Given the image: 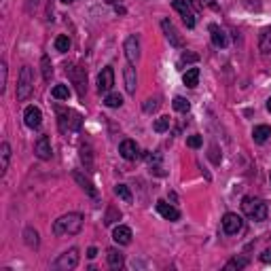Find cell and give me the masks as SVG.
Here are the masks:
<instances>
[{
    "mask_svg": "<svg viewBox=\"0 0 271 271\" xmlns=\"http://www.w3.org/2000/svg\"><path fill=\"white\" fill-rule=\"evenodd\" d=\"M81 229H83V214H78V212H68L53 222V235L55 237L76 235Z\"/></svg>",
    "mask_w": 271,
    "mask_h": 271,
    "instance_id": "6da1fadb",
    "label": "cell"
},
{
    "mask_svg": "<svg viewBox=\"0 0 271 271\" xmlns=\"http://www.w3.org/2000/svg\"><path fill=\"white\" fill-rule=\"evenodd\" d=\"M242 212L248 216L250 220L254 222H263V220H267V214H269V208H267V203L263 202L261 197H244L242 199Z\"/></svg>",
    "mask_w": 271,
    "mask_h": 271,
    "instance_id": "7a4b0ae2",
    "label": "cell"
},
{
    "mask_svg": "<svg viewBox=\"0 0 271 271\" xmlns=\"http://www.w3.org/2000/svg\"><path fill=\"white\" fill-rule=\"evenodd\" d=\"M58 125L60 132H78L83 125V117L76 113V110H66V108H58Z\"/></svg>",
    "mask_w": 271,
    "mask_h": 271,
    "instance_id": "3957f363",
    "label": "cell"
},
{
    "mask_svg": "<svg viewBox=\"0 0 271 271\" xmlns=\"http://www.w3.org/2000/svg\"><path fill=\"white\" fill-rule=\"evenodd\" d=\"M32 91H34V74H32V68L30 66H23L21 72H19V78H17V102H26Z\"/></svg>",
    "mask_w": 271,
    "mask_h": 271,
    "instance_id": "277c9868",
    "label": "cell"
},
{
    "mask_svg": "<svg viewBox=\"0 0 271 271\" xmlns=\"http://www.w3.org/2000/svg\"><path fill=\"white\" fill-rule=\"evenodd\" d=\"M66 74L70 76V81L74 83L76 91H78V98H85L87 93V70L81 68V66H72V64H68L66 66Z\"/></svg>",
    "mask_w": 271,
    "mask_h": 271,
    "instance_id": "5b68a950",
    "label": "cell"
},
{
    "mask_svg": "<svg viewBox=\"0 0 271 271\" xmlns=\"http://www.w3.org/2000/svg\"><path fill=\"white\" fill-rule=\"evenodd\" d=\"M78 259H81V254H78L76 248H70L66 252H62L58 261L53 263V269H58V271H70V269H74L78 265Z\"/></svg>",
    "mask_w": 271,
    "mask_h": 271,
    "instance_id": "8992f818",
    "label": "cell"
},
{
    "mask_svg": "<svg viewBox=\"0 0 271 271\" xmlns=\"http://www.w3.org/2000/svg\"><path fill=\"white\" fill-rule=\"evenodd\" d=\"M222 229H225L227 235H237L244 229L242 216H237V214H233V212H227L225 216H222Z\"/></svg>",
    "mask_w": 271,
    "mask_h": 271,
    "instance_id": "52a82bcc",
    "label": "cell"
},
{
    "mask_svg": "<svg viewBox=\"0 0 271 271\" xmlns=\"http://www.w3.org/2000/svg\"><path fill=\"white\" fill-rule=\"evenodd\" d=\"M161 28H163V34H165L167 41H170L172 47H176V49H182V47H185V41H182L180 32L176 30V26H174L170 19H163L161 21Z\"/></svg>",
    "mask_w": 271,
    "mask_h": 271,
    "instance_id": "ba28073f",
    "label": "cell"
},
{
    "mask_svg": "<svg viewBox=\"0 0 271 271\" xmlns=\"http://www.w3.org/2000/svg\"><path fill=\"white\" fill-rule=\"evenodd\" d=\"M172 6L180 13L182 21H185L187 28H195V13L191 11V4L187 2V0H172Z\"/></svg>",
    "mask_w": 271,
    "mask_h": 271,
    "instance_id": "9c48e42d",
    "label": "cell"
},
{
    "mask_svg": "<svg viewBox=\"0 0 271 271\" xmlns=\"http://www.w3.org/2000/svg\"><path fill=\"white\" fill-rule=\"evenodd\" d=\"M23 123H26L30 130H38L43 123V113H41V108L38 106H28L26 110H23Z\"/></svg>",
    "mask_w": 271,
    "mask_h": 271,
    "instance_id": "30bf717a",
    "label": "cell"
},
{
    "mask_svg": "<svg viewBox=\"0 0 271 271\" xmlns=\"http://www.w3.org/2000/svg\"><path fill=\"white\" fill-rule=\"evenodd\" d=\"M113 85H115V70H113V66H106L98 76V91L100 93H110Z\"/></svg>",
    "mask_w": 271,
    "mask_h": 271,
    "instance_id": "8fae6325",
    "label": "cell"
},
{
    "mask_svg": "<svg viewBox=\"0 0 271 271\" xmlns=\"http://www.w3.org/2000/svg\"><path fill=\"white\" fill-rule=\"evenodd\" d=\"M123 49H125V58L130 64H136L140 58V41H138V36H127L125 38V45H123Z\"/></svg>",
    "mask_w": 271,
    "mask_h": 271,
    "instance_id": "7c38bea8",
    "label": "cell"
},
{
    "mask_svg": "<svg viewBox=\"0 0 271 271\" xmlns=\"http://www.w3.org/2000/svg\"><path fill=\"white\" fill-rule=\"evenodd\" d=\"M34 153L38 159H43V161H47V159H51L53 150H51V140L49 136H38L36 144H34Z\"/></svg>",
    "mask_w": 271,
    "mask_h": 271,
    "instance_id": "4fadbf2b",
    "label": "cell"
},
{
    "mask_svg": "<svg viewBox=\"0 0 271 271\" xmlns=\"http://www.w3.org/2000/svg\"><path fill=\"white\" fill-rule=\"evenodd\" d=\"M119 153H121V157L127 159V161H136V159L140 157V146L136 144L134 140H123L121 144H119Z\"/></svg>",
    "mask_w": 271,
    "mask_h": 271,
    "instance_id": "5bb4252c",
    "label": "cell"
},
{
    "mask_svg": "<svg viewBox=\"0 0 271 271\" xmlns=\"http://www.w3.org/2000/svg\"><path fill=\"white\" fill-rule=\"evenodd\" d=\"M157 212L161 214V216H163L165 220H170V222L180 220V210H178V208H174L172 203L163 202V199H159V202H157Z\"/></svg>",
    "mask_w": 271,
    "mask_h": 271,
    "instance_id": "9a60e30c",
    "label": "cell"
},
{
    "mask_svg": "<svg viewBox=\"0 0 271 271\" xmlns=\"http://www.w3.org/2000/svg\"><path fill=\"white\" fill-rule=\"evenodd\" d=\"M123 76H125V89L130 95L136 93V87H138V76H136V68L134 64L127 62V66L123 68Z\"/></svg>",
    "mask_w": 271,
    "mask_h": 271,
    "instance_id": "2e32d148",
    "label": "cell"
},
{
    "mask_svg": "<svg viewBox=\"0 0 271 271\" xmlns=\"http://www.w3.org/2000/svg\"><path fill=\"white\" fill-rule=\"evenodd\" d=\"M132 229L127 227V225H119V227H115V231H113V240L119 244V246H127V244H132Z\"/></svg>",
    "mask_w": 271,
    "mask_h": 271,
    "instance_id": "e0dca14e",
    "label": "cell"
},
{
    "mask_svg": "<svg viewBox=\"0 0 271 271\" xmlns=\"http://www.w3.org/2000/svg\"><path fill=\"white\" fill-rule=\"evenodd\" d=\"M210 36H212L214 47H218V49H225L227 43H229L225 30H222L220 26H216V23H210Z\"/></svg>",
    "mask_w": 271,
    "mask_h": 271,
    "instance_id": "ac0fdd59",
    "label": "cell"
},
{
    "mask_svg": "<svg viewBox=\"0 0 271 271\" xmlns=\"http://www.w3.org/2000/svg\"><path fill=\"white\" fill-rule=\"evenodd\" d=\"M106 261H108V267L110 269H123V265H125L123 252H119L117 248H108L106 250Z\"/></svg>",
    "mask_w": 271,
    "mask_h": 271,
    "instance_id": "d6986e66",
    "label": "cell"
},
{
    "mask_svg": "<svg viewBox=\"0 0 271 271\" xmlns=\"http://www.w3.org/2000/svg\"><path fill=\"white\" fill-rule=\"evenodd\" d=\"M72 178L78 182V187H81V189L85 191L87 195H91V197H98V191H95V187L91 185V180L87 178V176H83L81 172H74V174H72Z\"/></svg>",
    "mask_w": 271,
    "mask_h": 271,
    "instance_id": "ffe728a7",
    "label": "cell"
},
{
    "mask_svg": "<svg viewBox=\"0 0 271 271\" xmlns=\"http://www.w3.org/2000/svg\"><path fill=\"white\" fill-rule=\"evenodd\" d=\"M9 161H11V146L9 142H2L0 144V172H2V176L9 170Z\"/></svg>",
    "mask_w": 271,
    "mask_h": 271,
    "instance_id": "44dd1931",
    "label": "cell"
},
{
    "mask_svg": "<svg viewBox=\"0 0 271 271\" xmlns=\"http://www.w3.org/2000/svg\"><path fill=\"white\" fill-rule=\"evenodd\" d=\"M271 136V127L269 125H254L252 130V138L257 144H263V142H267V138Z\"/></svg>",
    "mask_w": 271,
    "mask_h": 271,
    "instance_id": "7402d4cb",
    "label": "cell"
},
{
    "mask_svg": "<svg viewBox=\"0 0 271 271\" xmlns=\"http://www.w3.org/2000/svg\"><path fill=\"white\" fill-rule=\"evenodd\" d=\"M182 83H185L189 89H195L199 85V68H189L185 74H182Z\"/></svg>",
    "mask_w": 271,
    "mask_h": 271,
    "instance_id": "603a6c76",
    "label": "cell"
},
{
    "mask_svg": "<svg viewBox=\"0 0 271 271\" xmlns=\"http://www.w3.org/2000/svg\"><path fill=\"white\" fill-rule=\"evenodd\" d=\"M259 49H261V53H271V26L261 32Z\"/></svg>",
    "mask_w": 271,
    "mask_h": 271,
    "instance_id": "cb8c5ba5",
    "label": "cell"
},
{
    "mask_svg": "<svg viewBox=\"0 0 271 271\" xmlns=\"http://www.w3.org/2000/svg\"><path fill=\"white\" fill-rule=\"evenodd\" d=\"M148 163H150V172H155L157 176H165L163 165H161V153H153V155H148Z\"/></svg>",
    "mask_w": 271,
    "mask_h": 271,
    "instance_id": "d4e9b609",
    "label": "cell"
},
{
    "mask_svg": "<svg viewBox=\"0 0 271 271\" xmlns=\"http://www.w3.org/2000/svg\"><path fill=\"white\" fill-rule=\"evenodd\" d=\"M23 240H26L28 248H38V231L28 227L26 231H23Z\"/></svg>",
    "mask_w": 271,
    "mask_h": 271,
    "instance_id": "484cf974",
    "label": "cell"
},
{
    "mask_svg": "<svg viewBox=\"0 0 271 271\" xmlns=\"http://www.w3.org/2000/svg\"><path fill=\"white\" fill-rule=\"evenodd\" d=\"M104 104H106L108 108H121V106H123V95H121V93H106Z\"/></svg>",
    "mask_w": 271,
    "mask_h": 271,
    "instance_id": "4316f807",
    "label": "cell"
},
{
    "mask_svg": "<svg viewBox=\"0 0 271 271\" xmlns=\"http://www.w3.org/2000/svg\"><path fill=\"white\" fill-rule=\"evenodd\" d=\"M81 161L85 163V170H93V155H91L89 144L81 146Z\"/></svg>",
    "mask_w": 271,
    "mask_h": 271,
    "instance_id": "83f0119b",
    "label": "cell"
},
{
    "mask_svg": "<svg viewBox=\"0 0 271 271\" xmlns=\"http://www.w3.org/2000/svg\"><path fill=\"white\" fill-rule=\"evenodd\" d=\"M41 66H43V78L49 83L51 76H53V64L49 60V55H43V58H41Z\"/></svg>",
    "mask_w": 271,
    "mask_h": 271,
    "instance_id": "f1b7e54d",
    "label": "cell"
},
{
    "mask_svg": "<svg viewBox=\"0 0 271 271\" xmlns=\"http://www.w3.org/2000/svg\"><path fill=\"white\" fill-rule=\"evenodd\" d=\"M70 38L66 36V34H60L58 38H55V51H60V53H66V51H70Z\"/></svg>",
    "mask_w": 271,
    "mask_h": 271,
    "instance_id": "f546056e",
    "label": "cell"
},
{
    "mask_svg": "<svg viewBox=\"0 0 271 271\" xmlns=\"http://www.w3.org/2000/svg\"><path fill=\"white\" fill-rule=\"evenodd\" d=\"M115 195L121 197L125 203H132V199H134L132 197V191H130V187H127V185H117L115 187Z\"/></svg>",
    "mask_w": 271,
    "mask_h": 271,
    "instance_id": "4dcf8cb0",
    "label": "cell"
},
{
    "mask_svg": "<svg viewBox=\"0 0 271 271\" xmlns=\"http://www.w3.org/2000/svg\"><path fill=\"white\" fill-rule=\"evenodd\" d=\"M51 95H53L55 100H68V98H70L68 85H55L53 89H51Z\"/></svg>",
    "mask_w": 271,
    "mask_h": 271,
    "instance_id": "1f68e13d",
    "label": "cell"
},
{
    "mask_svg": "<svg viewBox=\"0 0 271 271\" xmlns=\"http://www.w3.org/2000/svg\"><path fill=\"white\" fill-rule=\"evenodd\" d=\"M170 123H172V119H170V117H159L157 121L153 123V130H155L157 134H163V132L170 130Z\"/></svg>",
    "mask_w": 271,
    "mask_h": 271,
    "instance_id": "d6a6232c",
    "label": "cell"
},
{
    "mask_svg": "<svg viewBox=\"0 0 271 271\" xmlns=\"http://www.w3.org/2000/svg\"><path fill=\"white\" fill-rule=\"evenodd\" d=\"M172 106H174V110H178V113H189V108H191L189 100H187V98H182V95H176V98H174Z\"/></svg>",
    "mask_w": 271,
    "mask_h": 271,
    "instance_id": "836d02e7",
    "label": "cell"
},
{
    "mask_svg": "<svg viewBox=\"0 0 271 271\" xmlns=\"http://www.w3.org/2000/svg\"><path fill=\"white\" fill-rule=\"evenodd\" d=\"M246 265H248V259H246V257H235V259H231L227 263L225 269L227 271H233V269H244Z\"/></svg>",
    "mask_w": 271,
    "mask_h": 271,
    "instance_id": "e575fe53",
    "label": "cell"
},
{
    "mask_svg": "<svg viewBox=\"0 0 271 271\" xmlns=\"http://www.w3.org/2000/svg\"><path fill=\"white\" fill-rule=\"evenodd\" d=\"M6 78H9V68H6V64L2 62L0 64V93H4V89H6Z\"/></svg>",
    "mask_w": 271,
    "mask_h": 271,
    "instance_id": "d590c367",
    "label": "cell"
},
{
    "mask_svg": "<svg viewBox=\"0 0 271 271\" xmlns=\"http://www.w3.org/2000/svg\"><path fill=\"white\" fill-rule=\"evenodd\" d=\"M119 218H121V212H119L117 208H108V212H106V218H104V222H106V225H113V222H117Z\"/></svg>",
    "mask_w": 271,
    "mask_h": 271,
    "instance_id": "8d00e7d4",
    "label": "cell"
},
{
    "mask_svg": "<svg viewBox=\"0 0 271 271\" xmlns=\"http://www.w3.org/2000/svg\"><path fill=\"white\" fill-rule=\"evenodd\" d=\"M203 144V138H202V136H189V138H187V146L189 148H199V146H202Z\"/></svg>",
    "mask_w": 271,
    "mask_h": 271,
    "instance_id": "74e56055",
    "label": "cell"
},
{
    "mask_svg": "<svg viewBox=\"0 0 271 271\" xmlns=\"http://www.w3.org/2000/svg\"><path fill=\"white\" fill-rule=\"evenodd\" d=\"M157 108H159V100L157 98H148L144 102V113H155Z\"/></svg>",
    "mask_w": 271,
    "mask_h": 271,
    "instance_id": "f35d334b",
    "label": "cell"
},
{
    "mask_svg": "<svg viewBox=\"0 0 271 271\" xmlns=\"http://www.w3.org/2000/svg\"><path fill=\"white\" fill-rule=\"evenodd\" d=\"M197 60H199V55H197V53H182V58H180L178 64H180V66H185L187 62H197Z\"/></svg>",
    "mask_w": 271,
    "mask_h": 271,
    "instance_id": "ab89813d",
    "label": "cell"
},
{
    "mask_svg": "<svg viewBox=\"0 0 271 271\" xmlns=\"http://www.w3.org/2000/svg\"><path fill=\"white\" fill-rule=\"evenodd\" d=\"M261 263H265V265H271V246L263 250V254H261Z\"/></svg>",
    "mask_w": 271,
    "mask_h": 271,
    "instance_id": "60d3db41",
    "label": "cell"
},
{
    "mask_svg": "<svg viewBox=\"0 0 271 271\" xmlns=\"http://www.w3.org/2000/svg\"><path fill=\"white\" fill-rule=\"evenodd\" d=\"M216 153H218V150H216V146H212V150H210V159H212V161L218 165V163H220V157H218Z\"/></svg>",
    "mask_w": 271,
    "mask_h": 271,
    "instance_id": "b9f144b4",
    "label": "cell"
},
{
    "mask_svg": "<svg viewBox=\"0 0 271 271\" xmlns=\"http://www.w3.org/2000/svg\"><path fill=\"white\" fill-rule=\"evenodd\" d=\"M87 257H89V259H95V257H98V250H95V248H89V250H87Z\"/></svg>",
    "mask_w": 271,
    "mask_h": 271,
    "instance_id": "7bdbcfd3",
    "label": "cell"
},
{
    "mask_svg": "<svg viewBox=\"0 0 271 271\" xmlns=\"http://www.w3.org/2000/svg\"><path fill=\"white\" fill-rule=\"evenodd\" d=\"M189 4H193V6H195V9H197V11H202V9H203V6H202V4H199V0H189Z\"/></svg>",
    "mask_w": 271,
    "mask_h": 271,
    "instance_id": "ee69618b",
    "label": "cell"
},
{
    "mask_svg": "<svg viewBox=\"0 0 271 271\" xmlns=\"http://www.w3.org/2000/svg\"><path fill=\"white\" fill-rule=\"evenodd\" d=\"M32 4L36 6V4H38V0H28V11H32Z\"/></svg>",
    "mask_w": 271,
    "mask_h": 271,
    "instance_id": "f6af8a7d",
    "label": "cell"
},
{
    "mask_svg": "<svg viewBox=\"0 0 271 271\" xmlns=\"http://www.w3.org/2000/svg\"><path fill=\"white\" fill-rule=\"evenodd\" d=\"M115 11H117V13H121V15H123V13H125V9H123V6H119V4H117V6H115Z\"/></svg>",
    "mask_w": 271,
    "mask_h": 271,
    "instance_id": "bcb514c9",
    "label": "cell"
},
{
    "mask_svg": "<svg viewBox=\"0 0 271 271\" xmlns=\"http://www.w3.org/2000/svg\"><path fill=\"white\" fill-rule=\"evenodd\" d=\"M205 2H208V4L212 6V9H216V2H214V0H205Z\"/></svg>",
    "mask_w": 271,
    "mask_h": 271,
    "instance_id": "7dc6e473",
    "label": "cell"
},
{
    "mask_svg": "<svg viewBox=\"0 0 271 271\" xmlns=\"http://www.w3.org/2000/svg\"><path fill=\"white\" fill-rule=\"evenodd\" d=\"M267 110L271 113V95H269V100H267Z\"/></svg>",
    "mask_w": 271,
    "mask_h": 271,
    "instance_id": "c3c4849f",
    "label": "cell"
},
{
    "mask_svg": "<svg viewBox=\"0 0 271 271\" xmlns=\"http://www.w3.org/2000/svg\"><path fill=\"white\" fill-rule=\"evenodd\" d=\"M104 2H108V4H117L119 0H104Z\"/></svg>",
    "mask_w": 271,
    "mask_h": 271,
    "instance_id": "681fc988",
    "label": "cell"
},
{
    "mask_svg": "<svg viewBox=\"0 0 271 271\" xmlns=\"http://www.w3.org/2000/svg\"><path fill=\"white\" fill-rule=\"evenodd\" d=\"M62 2H64V4H72L74 0H62Z\"/></svg>",
    "mask_w": 271,
    "mask_h": 271,
    "instance_id": "f907efd6",
    "label": "cell"
}]
</instances>
